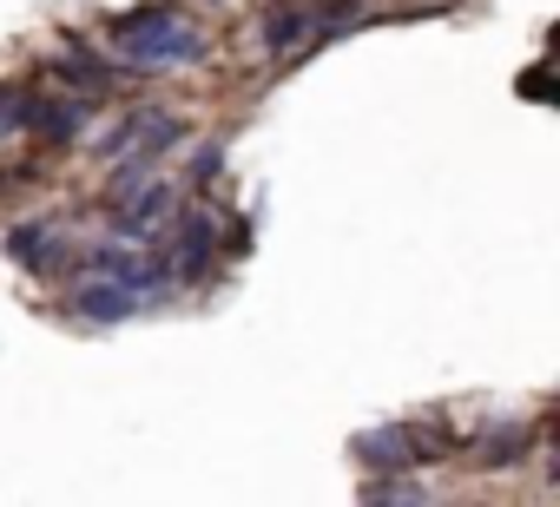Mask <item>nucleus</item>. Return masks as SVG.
<instances>
[{
  "mask_svg": "<svg viewBox=\"0 0 560 507\" xmlns=\"http://www.w3.org/2000/svg\"><path fill=\"white\" fill-rule=\"evenodd\" d=\"M357 461H370L376 474H396V468H409L402 428H376V435H357Z\"/></svg>",
  "mask_w": 560,
  "mask_h": 507,
  "instance_id": "423d86ee",
  "label": "nucleus"
},
{
  "mask_svg": "<svg viewBox=\"0 0 560 507\" xmlns=\"http://www.w3.org/2000/svg\"><path fill=\"white\" fill-rule=\"evenodd\" d=\"M218 165H224V152H218V145H205V152H198V165H191V178L205 185V178H218Z\"/></svg>",
  "mask_w": 560,
  "mask_h": 507,
  "instance_id": "1a4fd4ad",
  "label": "nucleus"
},
{
  "mask_svg": "<svg viewBox=\"0 0 560 507\" xmlns=\"http://www.w3.org/2000/svg\"><path fill=\"white\" fill-rule=\"evenodd\" d=\"M80 310H86L93 323H119V317L139 310V297H132L126 284H86V291H80Z\"/></svg>",
  "mask_w": 560,
  "mask_h": 507,
  "instance_id": "39448f33",
  "label": "nucleus"
},
{
  "mask_svg": "<svg viewBox=\"0 0 560 507\" xmlns=\"http://www.w3.org/2000/svg\"><path fill=\"white\" fill-rule=\"evenodd\" d=\"M521 448H527V428H494L481 461H488V468H501V461H521Z\"/></svg>",
  "mask_w": 560,
  "mask_h": 507,
  "instance_id": "0eeeda50",
  "label": "nucleus"
},
{
  "mask_svg": "<svg viewBox=\"0 0 560 507\" xmlns=\"http://www.w3.org/2000/svg\"><path fill=\"white\" fill-rule=\"evenodd\" d=\"M311 27V8H298V0H284V8L264 14V54H291Z\"/></svg>",
  "mask_w": 560,
  "mask_h": 507,
  "instance_id": "20e7f679",
  "label": "nucleus"
},
{
  "mask_svg": "<svg viewBox=\"0 0 560 507\" xmlns=\"http://www.w3.org/2000/svg\"><path fill=\"white\" fill-rule=\"evenodd\" d=\"M86 113H93V99H47V106L34 99V106H27V132L47 139V145H67V139L86 126Z\"/></svg>",
  "mask_w": 560,
  "mask_h": 507,
  "instance_id": "7ed1b4c3",
  "label": "nucleus"
},
{
  "mask_svg": "<svg viewBox=\"0 0 560 507\" xmlns=\"http://www.w3.org/2000/svg\"><path fill=\"white\" fill-rule=\"evenodd\" d=\"M218 264V224L205 204L185 211V231H178V278H205Z\"/></svg>",
  "mask_w": 560,
  "mask_h": 507,
  "instance_id": "f03ea898",
  "label": "nucleus"
},
{
  "mask_svg": "<svg viewBox=\"0 0 560 507\" xmlns=\"http://www.w3.org/2000/svg\"><path fill=\"white\" fill-rule=\"evenodd\" d=\"M119 54H126L139 73L191 67V60H205V34H198V27H178V21L165 14V21H145V27H119Z\"/></svg>",
  "mask_w": 560,
  "mask_h": 507,
  "instance_id": "f257e3e1",
  "label": "nucleus"
},
{
  "mask_svg": "<svg viewBox=\"0 0 560 507\" xmlns=\"http://www.w3.org/2000/svg\"><path fill=\"white\" fill-rule=\"evenodd\" d=\"M27 106H34V99H27L21 86H0V139H8L14 126H27Z\"/></svg>",
  "mask_w": 560,
  "mask_h": 507,
  "instance_id": "6e6552de",
  "label": "nucleus"
}]
</instances>
